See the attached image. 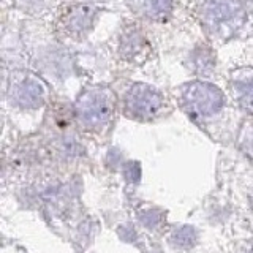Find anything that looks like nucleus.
<instances>
[{
    "mask_svg": "<svg viewBox=\"0 0 253 253\" xmlns=\"http://www.w3.org/2000/svg\"><path fill=\"white\" fill-rule=\"evenodd\" d=\"M203 30L213 42L234 38L247 21L244 0H206L198 10Z\"/></svg>",
    "mask_w": 253,
    "mask_h": 253,
    "instance_id": "obj_1",
    "label": "nucleus"
},
{
    "mask_svg": "<svg viewBox=\"0 0 253 253\" xmlns=\"http://www.w3.org/2000/svg\"><path fill=\"white\" fill-rule=\"evenodd\" d=\"M116 114V98L108 87L85 89L75 105L78 124L87 131L100 133L111 125Z\"/></svg>",
    "mask_w": 253,
    "mask_h": 253,
    "instance_id": "obj_2",
    "label": "nucleus"
},
{
    "mask_svg": "<svg viewBox=\"0 0 253 253\" xmlns=\"http://www.w3.org/2000/svg\"><path fill=\"white\" fill-rule=\"evenodd\" d=\"M179 103L193 121L201 122L223 109L225 95L217 85L193 81L184 84L179 89Z\"/></svg>",
    "mask_w": 253,
    "mask_h": 253,
    "instance_id": "obj_3",
    "label": "nucleus"
},
{
    "mask_svg": "<svg viewBox=\"0 0 253 253\" xmlns=\"http://www.w3.org/2000/svg\"><path fill=\"white\" fill-rule=\"evenodd\" d=\"M169 111L165 97L154 87L134 83L126 87L122 97V113L139 122H149Z\"/></svg>",
    "mask_w": 253,
    "mask_h": 253,
    "instance_id": "obj_4",
    "label": "nucleus"
},
{
    "mask_svg": "<svg viewBox=\"0 0 253 253\" xmlns=\"http://www.w3.org/2000/svg\"><path fill=\"white\" fill-rule=\"evenodd\" d=\"M98 10L89 3H71L60 11L57 18L59 34L65 38L79 40L92 30Z\"/></svg>",
    "mask_w": 253,
    "mask_h": 253,
    "instance_id": "obj_5",
    "label": "nucleus"
},
{
    "mask_svg": "<svg viewBox=\"0 0 253 253\" xmlns=\"http://www.w3.org/2000/svg\"><path fill=\"white\" fill-rule=\"evenodd\" d=\"M11 100L19 105L21 108L26 109H34L43 105L44 101V85L40 81L38 78H35L34 75L29 73H21L18 75L11 83Z\"/></svg>",
    "mask_w": 253,
    "mask_h": 253,
    "instance_id": "obj_6",
    "label": "nucleus"
},
{
    "mask_svg": "<svg viewBox=\"0 0 253 253\" xmlns=\"http://www.w3.org/2000/svg\"><path fill=\"white\" fill-rule=\"evenodd\" d=\"M130 10L149 21H165L172 13L174 0H125Z\"/></svg>",
    "mask_w": 253,
    "mask_h": 253,
    "instance_id": "obj_7",
    "label": "nucleus"
},
{
    "mask_svg": "<svg viewBox=\"0 0 253 253\" xmlns=\"http://www.w3.org/2000/svg\"><path fill=\"white\" fill-rule=\"evenodd\" d=\"M231 87L239 106L253 114V70H239L233 75Z\"/></svg>",
    "mask_w": 253,
    "mask_h": 253,
    "instance_id": "obj_8",
    "label": "nucleus"
},
{
    "mask_svg": "<svg viewBox=\"0 0 253 253\" xmlns=\"http://www.w3.org/2000/svg\"><path fill=\"white\" fill-rule=\"evenodd\" d=\"M121 49H122V55L125 57V60L139 62V57L142 59L147 54L149 43H147V40L141 30L128 29L122 35Z\"/></svg>",
    "mask_w": 253,
    "mask_h": 253,
    "instance_id": "obj_9",
    "label": "nucleus"
},
{
    "mask_svg": "<svg viewBox=\"0 0 253 253\" xmlns=\"http://www.w3.org/2000/svg\"><path fill=\"white\" fill-rule=\"evenodd\" d=\"M245 6H247V11H250L253 14V0H244Z\"/></svg>",
    "mask_w": 253,
    "mask_h": 253,
    "instance_id": "obj_10",
    "label": "nucleus"
}]
</instances>
